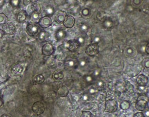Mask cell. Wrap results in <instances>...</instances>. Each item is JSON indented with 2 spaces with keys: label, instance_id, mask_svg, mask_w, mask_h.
<instances>
[{
  "label": "cell",
  "instance_id": "obj_3",
  "mask_svg": "<svg viewBox=\"0 0 149 117\" xmlns=\"http://www.w3.org/2000/svg\"><path fill=\"white\" fill-rule=\"evenodd\" d=\"M99 46L98 44L93 43L88 45L86 49L85 52L87 56L93 57L99 53Z\"/></svg>",
  "mask_w": 149,
  "mask_h": 117
},
{
  "label": "cell",
  "instance_id": "obj_12",
  "mask_svg": "<svg viewBox=\"0 0 149 117\" xmlns=\"http://www.w3.org/2000/svg\"><path fill=\"white\" fill-rule=\"evenodd\" d=\"M27 12L25 10H22L18 12L16 15V20L20 23L24 22L27 19Z\"/></svg>",
  "mask_w": 149,
  "mask_h": 117
},
{
  "label": "cell",
  "instance_id": "obj_23",
  "mask_svg": "<svg viewBox=\"0 0 149 117\" xmlns=\"http://www.w3.org/2000/svg\"><path fill=\"white\" fill-rule=\"evenodd\" d=\"M47 32L45 31H42L38 34V38L41 41H43L46 40V38L47 37Z\"/></svg>",
  "mask_w": 149,
  "mask_h": 117
},
{
  "label": "cell",
  "instance_id": "obj_1",
  "mask_svg": "<svg viewBox=\"0 0 149 117\" xmlns=\"http://www.w3.org/2000/svg\"><path fill=\"white\" fill-rule=\"evenodd\" d=\"M149 98L145 95H141L138 98L135 103V109L140 111H144L148 106Z\"/></svg>",
  "mask_w": 149,
  "mask_h": 117
},
{
  "label": "cell",
  "instance_id": "obj_40",
  "mask_svg": "<svg viewBox=\"0 0 149 117\" xmlns=\"http://www.w3.org/2000/svg\"><path fill=\"white\" fill-rule=\"evenodd\" d=\"M5 35V33L3 31V30L0 29V41L2 40Z\"/></svg>",
  "mask_w": 149,
  "mask_h": 117
},
{
  "label": "cell",
  "instance_id": "obj_27",
  "mask_svg": "<svg viewBox=\"0 0 149 117\" xmlns=\"http://www.w3.org/2000/svg\"><path fill=\"white\" fill-rule=\"evenodd\" d=\"M10 4L13 8H17L20 4V0H10Z\"/></svg>",
  "mask_w": 149,
  "mask_h": 117
},
{
  "label": "cell",
  "instance_id": "obj_9",
  "mask_svg": "<svg viewBox=\"0 0 149 117\" xmlns=\"http://www.w3.org/2000/svg\"><path fill=\"white\" fill-rule=\"evenodd\" d=\"M80 44L77 40H70L67 41L65 44V47L67 49L70 51H74L77 50L80 47Z\"/></svg>",
  "mask_w": 149,
  "mask_h": 117
},
{
  "label": "cell",
  "instance_id": "obj_11",
  "mask_svg": "<svg viewBox=\"0 0 149 117\" xmlns=\"http://www.w3.org/2000/svg\"><path fill=\"white\" fill-rule=\"evenodd\" d=\"M137 83L141 86H145L147 85L149 81L148 78L144 74H140L137 77Z\"/></svg>",
  "mask_w": 149,
  "mask_h": 117
},
{
  "label": "cell",
  "instance_id": "obj_4",
  "mask_svg": "<svg viewBox=\"0 0 149 117\" xmlns=\"http://www.w3.org/2000/svg\"><path fill=\"white\" fill-rule=\"evenodd\" d=\"M55 48L52 44L47 43L43 45L42 48V53L44 56H49L54 54Z\"/></svg>",
  "mask_w": 149,
  "mask_h": 117
},
{
  "label": "cell",
  "instance_id": "obj_20",
  "mask_svg": "<svg viewBox=\"0 0 149 117\" xmlns=\"http://www.w3.org/2000/svg\"><path fill=\"white\" fill-rule=\"evenodd\" d=\"M130 107V103L128 101H123L120 105V108L123 110H127Z\"/></svg>",
  "mask_w": 149,
  "mask_h": 117
},
{
  "label": "cell",
  "instance_id": "obj_47",
  "mask_svg": "<svg viewBox=\"0 0 149 117\" xmlns=\"http://www.w3.org/2000/svg\"><path fill=\"white\" fill-rule=\"evenodd\" d=\"M3 104V101L2 99L0 98V107L2 106Z\"/></svg>",
  "mask_w": 149,
  "mask_h": 117
},
{
  "label": "cell",
  "instance_id": "obj_31",
  "mask_svg": "<svg viewBox=\"0 0 149 117\" xmlns=\"http://www.w3.org/2000/svg\"><path fill=\"white\" fill-rule=\"evenodd\" d=\"M143 11L144 13H147V14H148L149 13V4H145V5L143 6Z\"/></svg>",
  "mask_w": 149,
  "mask_h": 117
},
{
  "label": "cell",
  "instance_id": "obj_18",
  "mask_svg": "<svg viewBox=\"0 0 149 117\" xmlns=\"http://www.w3.org/2000/svg\"><path fill=\"white\" fill-rule=\"evenodd\" d=\"M66 36V33L65 31L62 29H59L56 32V39L58 40H61L65 38Z\"/></svg>",
  "mask_w": 149,
  "mask_h": 117
},
{
  "label": "cell",
  "instance_id": "obj_2",
  "mask_svg": "<svg viewBox=\"0 0 149 117\" xmlns=\"http://www.w3.org/2000/svg\"><path fill=\"white\" fill-rule=\"evenodd\" d=\"M118 104L117 102L114 99H110L105 102V111L109 113H113L117 111Z\"/></svg>",
  "mask_w": 149,
  "mask_h": 117
},
{
  "label": "cell",
  "instance_id": "obj_28",
  "mask_svg": "<svg viewBox=\"0 0 149 117\" xmlns=\"http://www.w3.org/2000/svg\"><path fill=\"white\" fill-rule=\"evenodd\" d=\"M80 117H93V114L90 111H82Z\"/></svg>",
  "mask_w": 149,
  "mask_h": 117
},
{
  "label": "cell",
  "instance_id": "obj_5",
  "mask_svg": "<svg viewBox=\"0 0 149 117\" xmlns=\"http://www.w3.org/2000/svg\"><path fill=\"white\" fill-rule=\"evenodd\" d=\"M32 110L35 114L41 115L45 112V107L43 102L37 101L33 103L32 106Z\"/></svg>",
  "mask_w": 149,
  "mask_h": 117
},
{
  "label": "cell",
  "instance_id": "obj_38",
  "mask_svg": "<svg viewBox=\"0 0 149 117\" xmlns=\"http://www.w3.org/2000/svg\"><path fill=\"white\" fill-rule=\"evenodd\" d=\"M79 42V44L80 45H83L85 43V40L83 37H80L78 38L77 40Z\"/></svg>",
  "mask_w": 149,
  "mask_h": 117
},
{
  "label": "cell",
  "instance_id": "obj_52",
  "mask_svg": "<svg viewBox=\"0 0 149 117\" xmlns=\"http://www.w3.org/2000/svg\"><path fill=\"white\" fill-rule=\"evenodd\" d=\"M3 1H4V0H3Z\"/></svg>",
  "mask_w": 149,
  "mask_h": 117
},
{
  "label": "cell",
  "instance_id": "obj_21",
  "mask_svg": "<svg viewBox=\"0 0 149 117\" xmlns=\"http://www.w3.org/2000/svg\"><path fill=\"white\" fill-rule=\"evenodd\" d=\"M8 21V17L4 13H0V25H4Z\"/></svg>",
  "mask_w": 149,
  "mask_h": 117
},
{
  "label": "cell",
  "instance_id": "obj_16",
  "mask_svg": "<svg viewBox=\"0 0 149 117\" xmlns=\"http://www.w3.org/2000/svg\"><path fill=\"white\" fill-rule=\"evenodd\" d=\"M31 8L33 13L40 14L41 12V7L40 4L36 1L31 3Z\"/></svg>",
  "mask_w": 149,
  "mask_h": 117
},
{
  "label": "cell",
  "instance_id": "obj_44",
  "mask_svg": "<svg viewBox=\"0 0 149 117\" xmlns=\"http://www.w3.org/2000/svg\"><path fill=\"white\" fill-rule=\"evenodd\" d=\"M86 81H92V77H91V76H86Z\"/></svg>",
  "mask_w": 149,
  "mask_h": 117
},
{
  "label": "cell",
  "instance_id": "obj_42",
  "mask_svg": "<svg viewBox=\"0 0 149 117\" xmlns=\"http://www.w3.org/2000/svg\"><path fill=\"white\" fill-rule=\"evenodd\" d=\"M86 61L85 60H82L80 62V65L82 67H84L86 65Z\"/></svg>",
  "mask_w": 149,
  "mask_h": 117
},
{
  "label": "cell",
  "instance_id": "obj_24",
  "mask_svg": "<svg viewBox=\"0 0 149 117\" xmlns=\"http://www.w3.org/2000/svg\"><path fill=\"white\" fill-rule=\"evenodd\" d=\"M103 26L105 28H111L113 26V22L109 19H105L103 21Z\"/></svg>",
  "mask_w": 149,
  "mask_h": 117
},
{
  "label": "cell",
  "instance_id": "obj_51",
  "mask_svg": "<svg viewBox=\"0 0 149 117\" xmlns=\"http://www.w3.org/2000/svg\"><path fill=\"white\" fill-rule=\"evenodd\" d=\"M94 1H98V0H94Z\"/></svg>",
  "mask_w": 149,
  "mask_h": 117
},
{
  "label": "cell",
  "instance_id": "obj_48",
  "mask_svg": "<svg viewBox=\"0 0 149 117\" xmlns=\"http://www.w3.org/2000/svg\"><path fill=\"white\" fill-rule=\"evenodd\" d=\"M32 117H43L41 116L40 115H36V114H35V115H33V116H32Z\"/></svg>",
  "mask_w": 149,
  "mask_h": 117
},
{
  "label": "cell",
  "instance_id": "obj_33",
  "mask_svg": "<svg viewBox=\"0 0 149 117\" xmlns=\"http://www.w3.org/2000/svg\"><path fill=\"white\" fill-rule=\"evenodd\" d=\"M55 2L58 5H63L66 2V0H54Z\"/></svg>",
  "mask_w": 149,
  "mask_h": 117
},
{
  "label": "cell",
  "instance_id": "obj_29",
  "mask_svg": "<svg viewBox=\"0 0 149 117\" xmlns=\"http://www.w3.org/2000/svg\"><path fill=\"white\" fill-rule=\"evenodd\" d=\"M142 65L145 68L149 69V57L144 58L142 61Z\"/></svg>",
  "mask_w": 149,
  "mask_h": 117
},
{
  "label": "cell",
  "instance_id": "obj_37",
  "mask_svg": "<svg viewBox=\"0 0 149 117\" xmlns=\"http://www.w3.org/2000/svg\"><path fill=\"white\" fill-rule=\"evenodd\" d=\"M143 114H144L145 117H149V107H147L146 109L143 111Z\"/></svg>",
  "mask_w": 149,
  "mask_h": 117
},
{
  "label": "cell",
  "instance_id": "obj_17",
  "mask_svg": "<svg viewBox=\"0 0 149 117\" xmlns=\"http://www.w3.org/2000/svg\"><path fill=\"white\" fill-rule=\"evenodd\" d=\"M33 81L35 83L38 85H41L45 82V78L43 75L40 74L37 75L36 76L34 77Z\"/></svg>",
  "mask_w": 149,
  "mask_h": 117
},
{
  "label": "cell",
  "instance_id": "obj_45",
  "mask_svg": "<svg viewBox=\"0 0 149 117\" xmlns=\"http://www.w3.org/2000/svg\"><path fill=\"white\" fill-rule=\"evenodd\" d=\"M1 117H13L12 115H10L9 114H3V115H1Z\"/></svg>",
  "mask_w": 149,
  "mask_h": 117
},
{
  "label": "cell",
  "instance_id": "obj_14",
  "mask_svg": "<svg viewBox=\"0 0 149 117\" xmlns=\"http://www.w3.org/2000/svg\"><path fill=\"white\" fill-rule=\"evenodd\" d=\"M125 54L127 57L134 58L137 54L136 49L134 47H128L125 51Z\"/></svg>",
  "mask_w": 149,
  "mask_h": 117
},
{
  "label": "cell",
  "instance_id": "obj_34",
  "mask_svg": "<svg viewBox=\"0 0 149 117\" xmlns=\"http://www.w3.org/2000/svg\"><path fill=\"white\" fill-rule=\"evenodd\" d=\"M81 29L82 30L83 32H86L88 30V27H87V26L86 25L82 24V25L81 26Z\"/></svg>",
  "mask_w": 149,
  "mask_h": 117
},
{
  "label": "cell",
  "instance_id": "obj_8",
  "mask_svg": "<svg viewBox=\"0 0 149 117\" xmlns=\"http://www.w3.org/2000/svg\"><path fill=\"white\" fill-rule=\"evenodd\" d=\"M2 30L5 34L9 35H13L15 33L16 27L13 22H7L6 24L3 25Z\"/></svg>",
  "mask_w": 149,
  "mask_h": 117
},
{
  "label": "cell",
  "instance_id": "obj_41",
  "mask_svg": "<svg viewBox=\"0 0 149 117\" xmlns=\"http://www.w3.org/2000/svg\"><path fill=\"white\" fill-rule=\"evenodd\" d=\"M32 17L34 20H37L38 19L39 17V14L38 13H33V14L32 15Z\"/></svg>",
  "mask_w": 149,
  "mask_h": 117
},
{
  "label": "cell",
  "instance_id": "obj_13",
  "mask_svg": "<svg viewBox=\"0 0 149 117\" xmlns=\"http://www.w3.org/2000/svg\"><path fill=\"white\" fill-rule=\"evenodd\" d=\"M69 91L67 86H62L58 89L57 91L58 95L61 98H65L68 95Z\"/></svg>",
  "mask_w": 149,
  "mask_h": 117
},
{
  "label": "cell",
  "instance_id": "obj_36",
  "mask_svg": "<svg viewBox=\"0 0 149 117\" xmlns=\"http://www.w3.org/2000/svg\"><path fill=\"white\" fill-rule=\"evenodd\" d=\"M66 64L67 65L72 67V66H73L74 65L75 63H74V62L73 61L70 60V61H67L66 62Z\"/></svg>",
  "mask_w": 149,
  "mask_h": 117
},
{
  "label": "cell",
  "instance_id": "obj_32",
  "mask_svg": "<svg viewBox=\"0 0 149 117\" xmlns=\"http://www.w3.org/2000/svg\"><path fill=\"white\" fill-rule=\"evenodd\" d=\"M65 16L63 15H60L59 16H58L57 17V21L59 22L60 23H61V22H64V21L65 20Z\"/></svg>",
  "mask_w": 149,
  "mask_h": 117
},
{
  "label": "cell",
  "instance_id": "obj_39",
  "mask_svg": "<svg viewBox=\"0 0 149 117\" xmlns=\"http://www.w3.org/2000/svg\"><path fill=\"white\" fill-rule=\"evenodd\" d=\"M100 41H101V38L99 37L96 36L94 38L93 43L98 44Z\"/></svg>",
  "mask_w": 149,
  "mask_h": 117
},
{
  "label": "cell",
  "instance_id": "obj_26",
  "mask_svg": "<svg viewBox=\"0 0 149 117\" xmlns=\"http://www.w3.org/2000/svg\"><path fill=\"white\" fill-rule=\"evenodd\" d=\"M81 15L84 17H87L90 15L91 11L88 8H84L81 11Z\"/></svg>",
  "mask_w": 149,
  "mask_h": 117
},
{
  "label": "cell",
  "instance_id": "obj_49",
  "mask_svg": "<svg viewBox=\"0 0 149 117\" xmlns=\"http://www.w3.org/2000/svg\"><path fill=\"white\" fill-rule=\"evenodd\" d=\"M95 74L96 76H97V75L99 74V72H98L97 70H96V71H95Z\"/></svg>",
  "mask_w": 149,
  "mask_h": 117
},
{
  "label": "cell",
  "instance_id": "obj_30",
  "mask_svg": "<svg viewBox=\"0 0 149 117\" xmlns=\"http://www.w3.org/2000/svg\"><path fill=\"white\" fill-rule=\"evenodd\" d=\"M97 89L99 90H102L103 88L104 87V84L102 81H98L97 84Z\"/></svg>",
  "mask_w": 149,
  "mask_h": 117
},
{
  "label": "cell",
  "instance_id": "obj_35",
  "mask_svg": "<svg viewBox=\"0 0 149 117\" xmlns=\"http://www.w3.org/2000/svg\"><path fill=\"white\" fill-rule=\"evenodd\" d=\"M133 117H145L143 112H137L134 115Z\"/></svg>",
  "mask_w": 149,
  "mask_h": 117
},
{
  "label": "cell",
  "instance_id": "obj_46",
  "mask_svg": "<svg viewBox=\"0 0 149 117\" xmlns=\"http://www.w3.org/2000/svg\"><path fill=\"white\" fill-rule=\"evenodd\" d=\"M36 0H26L27 2H29V3H33V2H36Z\"/></svg>",
  "mask_w": 149,
  "mask_h": 117
},
{
  "label": "cell",
  "instance_id": "obj_6",
  "mask_svg": "<svg viewBox=\"0 0 149 117\" xmlns=\"http://www.w3.org/2000/svg\"><path fill=\"white\" fill-rule=\"evenodd\" d=\"M38 24L41 28L47 29L52 24V21L49 16H45L40 18L38 21Z\"/></svg>",
  "mask_w": 149,
  "mask_h": 117
},
{
  "label": "cell",
  "instance_id": "obj_10",
  "mask_svg": "<svg viewBox=\"0 0 149 117\" xmlns=\"http://www.w3.org/2000/svg\"><path fill=\"white\" fill-rule=\"evenodd\" d=\"M76 22L75 18L73 16H68L65 18V20L63 22V25L67 29H72L74 27Z\"/></svg>",
  "mask_w": 149,
  "mask_h": 117
},
{
  "label": "cell",
  "instance_id": "obj_50",
  "mask_svg": "<svg viewBox=\"0 0 149 117\" xmlns=\"http://www.w3.org/2000/svg\"><path fill=\"white\" fill-rule=\"evenodd\" d=\"M82 1H87V0H82Z\"/></svg>",
  "mask_w": 149,
  "mask_h": 117
},
{
  "label": "cell",
  "instance_id": "obj_15",
  "mask_svg": "<svg viewBox=\"0 0 149 117\" xmlns=\"http://www.w3.org/2000/svg\"><path fill=\"white\" fill-rule=\"evenodd\" d=\"M24 68L21 64H15L12 68V72L16 75H21L24 71Z\"/></svg>",
  "mask_w": 149,
  "mask_h": 117
},
{
  "label": "cell",
  "instance_id": "obj_7",
  "mask_svg": "<svg viewBox=\"0 0 149 117\" xmlns=\"http://www.w3.org/2000/svg\"><path fill=\"white\" fill-rule=\"evenodd\" d=\"M38 27L34 24H28L26 28V32L30 37H33L37 34L38 32Z\"/></svg>",
  "mask_w": 149,
  "mask_h": 117
},
{
  "label": "cell",
  "instance_id": "obj_19",
  "mask_svg": "<svg viewBox=\"0 0 149 117\" xmlns=\"http://www.w3.org/2000/svg\"><path fill=\"white\" fill-rule=\"evenodd\" d=\"M144 0H131L132 6L135 8H138L144 3Z\"/></svg>",
  "mask_w": 149,
  "mask_h": 117
},
{
  "label": "cell",
  "instance_id": "obj_25",
  "mask_svg": "<svg viewBox=\"0 0 149 117\" xmlns=\"http://www.w3.org/2000/svg\"><path fill=\"white\" fill-rule=\"evenodd\" d=\"M45 12H46V14L49 16L53 15L54 13V8H53L52 6H47V8L45 9Z\"/></svg>",
  "mask_w": 149,
  "mask_h": 117
},
{
  "label": "cell",
  "instance_id": "obj_43",
  "mask_svg": "<svg viewBox=\"0 0 149 117\" xmlns=\"http://www.w3.org/2000/svg\"><path fill=\"white\" fill-rule=\"evenodd\" d=\"M145 52L147 54L149 55V42L147 44L145 49Z\"/></svg>",
  "mask_w": 149,
  "mask_h": 117
},
{
  "label": "cell",
  "instance_id": "obj_22",
  "mask_svg": "<svg viewBox=\"0 0 149 117\" xmlns=\"http://www.w3.org/2000/svg\"><path fill=\"white\" fill-rule=\"evenodd\" d=\"M53 77L56 81H61L64 79V75L62 72L55 73L53 75Z\"/></svg>",
  "mask_w": 149,
  "mask_h": 117
}]
</instances>
